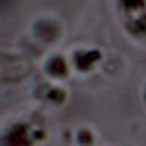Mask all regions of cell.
Here are the masks:
<instances>
[{
  "instance_id": "obj_1",
  "label": "cell",
  "mask_w": 146,
  "mask_h": 146,
  "mask_svg": "<svg viewBox=\"0 0 146 146\" xmlns=\"http://www.w3.org/2000/svg\"><path fill=\"white\" fill-rule=\"evenodd\" d=\"M99 57V54L98 52H93V54H86V55H83V57L76 58V65H78L80 68H86L91 62H94L96 58Z\"/></svg>"
},
{
  "instance_id": "obj_2",
  "label": "cell",
  "mask_w": 146,
  "mask_h": 146,
  "mask_svg": "<svg viewBox=\"0 0 146 146\" xmlns=\"http://www.w3.org/2000/svg\"><path fill=\"white\" fill-rule=\"evenodd\" d=\"M50 70H52L54 73H63L65 72V63H63L60 58H57V60H54V62L50 63Z\"/></svg>"
},
{
  "instance_id": "obj_3",
  "label": "cell",
  "mask_w": 146,
  "mask_h": 146,
  "mask_svg": "<svg viewBox=\"0 0 146 146\" xmlns=\"http://www.w3.org/2000/svg\"><path fill=\"white\" fill-rule=\"evenodd\" d=\"M125 3L128 8H135V7L141 5V0H125Z\"/></svg>"
}]
</instances>
